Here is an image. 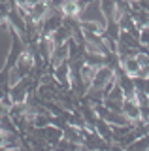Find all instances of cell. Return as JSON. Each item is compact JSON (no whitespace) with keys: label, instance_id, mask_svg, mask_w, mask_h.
<instances>
[{"label":"cell","instance_id":"cell-1","mask_svg":"<svg viewBox=\"0 0 149 151\" xmlns=\"http://www.w3.org/2000/svg\"><path fill=\"white\" fill-rule=\"evenodd\" d=\"M77 19L80 21H92V23H98V25L106 27V17L100 9V2L98 0H91L87 2L85 6L81 8V12L77 13Z\"/></svg>","mask_w":149,"mask_h":151},{"label":"cell","instance_id":"cell-2","mask_svg":"<svg viewBox=\"0 0 149 151\" xmlns=\"http://www.w3.org/2000/svg\"><path fill=\"white\" fill-rule=\"evenodd\" d=\"M113 78H115V70L110 68V66H106V64H102V66H98V68H96L95 78H92V81H91V87L102 89L106 83L110 81V79H113Z\"/></svg>","mask_w":149,"mask_h":151},{"label":"cell","instance_id":"cell-3","mask_svg":"<svg viewBox=\"0 0 149 151\" xmlns=\"http://www.w3.org/2000/svg\"><path fill=\"white\" fill-rule=\"evenodd\" d=\"M53 78L62 85V89H70V64H68V60H62L60 64L53 66Z\"/></svg>","mask_w":149,"mask_h":151},{"label":"cell","instance_id":"cell-4","mask_svg":"<svg viewBox=\"0 0 149 151\" xmlns=\"http://www.w3.org/2000/svg\"><path fill=\"white\" fill-rule=\"evenodd\" d=\"M121 113L130 121V123H136L140 121V106L136 104L134 98H123V106H121Z\"/></svg>","mask_w":149,"mask_h":151},{"label":"cell","instance_id":"cell-5","mask_svg":"<svg viewBox=\"0 0 149 151\" xmlns=\"http://www.w3.org/2000/svg\"><path fill=\"white\" fill-rule=\"evenodd\" d=\"M44 138H45V142H47L49 149H55L57 144H59V140L62 138V129H59V127H55V125L49 123V125L44 127Z\"/></svg>","mask_w":149,"mask_h":151},{"label":"cell","instance_id":"cell-6","mask_svg":"<svg viewBox=\"0 0 149 151\" xmlns=\"http://www.w3.org/2000/svg\"><path fill=\"white\" fill-rule=\"evenodd\" d=\"M95 130L100 134V138L104 142H108V144L111 145L113 144V130H111V125L106 119H102V117H98L95 123Z\"/></svg>","mask_w":149,"mask_h":151},{"label":"cell","instance_id":"cell-7","mask_svg":"<svg viewBox=\"0 0 149 151\" xmlns=\"http://www.w3.org/2000/svg\"><path fill=\"white\" fill-rule=\"evenodd\" d=\"M53 49H55V42L51 40V36H40L38 51H40V57L45 60V63H49V57L53 53Z\"/></svg>","mask_w":149,"mask_h":151},{"label":"cell","instance_id":"cell-8","mask_svg":"<svg viewBox=\"0 0 149 151\" xmlns=\"http://www.w3.org/2000/svg\"><path fill=\"white\" fill-rule=\"evenodd\" d=\"M62 60H68V45H66V42H64V44H55V49H53V53L49 57V64L57 66V64L62 63Z\"/></svg>","mask_w":149,"mask_h":151},{"label":"cell","instance_id":"cell-9","mask_svg":"<svg viewBox=\"0 0 149 151\" xmlns=\"http://www.w3.org/2000/svg\"><path fill=\"white\" fill-rule=\"evenodd\" d=\"M121 68H123V72H127L128 76H136L140 72V68H142V64H140L138 57L136 55H130V57H125V59H121Z\"/></svg>","mask_w":149,"mask_h":151},{"label":"cell","instance_id":"cell-10","mask_svg":"<svg viewBox=\"0 0 149 151\" xmlns=\"http://www.w3.org/2000/svg\"><path fill=\"white\" fill-rule=\"evenodd\" d=\"M117 42H119V44H123V45H127V47L138 49V51H147L145 47H142V45H140L138 38H136V36H132V34H130V32H127V30H121V32H119Z\"/></svg>","mask_w":149,"mask_h":151},{"label":"cell","instance_id":"cell-11","mask_svg":"<svg viewBox=\"0 0 149 151\" xmlns=\"http://www.w3.org/2000/svg\"><path fill=\"white\" fill-rule=\"evenodd\" d=\"M62 138H66L70 142H76V144L81 145V129L76 125H70V123H66V125L62 127Z\"/></svg>","mask_w":149,"mask_h":151},{"label":"cell","instance_id":"cell-12","mask_svg":"<svg viewBox=\"0 0 149 151\" xmlns=\"http://www.w3.org/2000/svg\"><path fill=\"white\" fill-rule=\"evenodd\" d=\"M49 36H51V40H53L55 44H64V42H66L68 38H72V32H70V28L62 23V25L57 27V28H55V30L51 32Z\"/></svg>","mask_w":149,"mask_h":151},{"label":"cell","instance_id":"cell-13","mask_svg":"<svg viewBox=\"0 0 149 151\" xmlns=\"http://www.w3.org/2000/svg\"><path fill=\"white\" fill-rule=\"evenodd\" d=\"M60 12H62V15H76L81 12V4L80 0H64L62 4H60Z\"/></svg>","mask_w":149,"mask_h":151},{"label":"cell","instance_id":"cell-14","mask_svg":"<svg viewBox=\"0 0 149 151\" xmlns=\"http://www.w3.org/2000/svg\"><path fill=\"white\" fill-rule=\"evenodd\" d=\"M95 72H96V68H95V66H91V64H87V63H83V64H81L80 74H81L83 83L87 85V89L91 87V81H92V78H95Z\"/></svg>","mask_w":149,"mask_h":151},{"label":"cell","instance_id":"cell-15","mask_svg":"<svg viewBox=\"0 0 149 151\" xmlns=\"http://www.w3.org/2000/svg\"><path fill=\"white\" fill-rule=\"evenodd\" d=\"M127 149H142V151H147L149 149V132H147V134L138 136V138L134 140Z\"/></svg>","mask_w":149,"mask_h":151},{"label":"cell","instance_id":"cell-16","mask_svg":"<svg viewBox=\"0 0 149 151\" xmlns=\"http://www.w3.org/2000/svg\"><path fill=\"white\" fill-rule=\"evenodd\" d=\"M85 63L95 66V68H98V66L104 64V55L102 53H91V51H87L85 53Z\"/></svg>","mask_w":149,"mask_h":151},{"label":"cell","instance_id":"cell-17","mask_svg":"<svg viewBox=\"0 0 149 151\" xmlns=\"http://www.w3.org/2000/svg\"><path fill=\"white\" fill-rule=\"evenodd\" d=\"M51 119V113H34L32 115V125L38 127V129H44L45 125H49Z\"/></svg>","mask_w":149,"mask_h":151},{"label":"cell","instance_id":"cell-18","mask_svg":"<svg viewBox=\"0 0 149 151\" xmlns=\"http://www.w3.org/2000/svg\"><path fill=\"white\" fill-rule=\"evenodd\" d=\"M138 42L142 47H149V25L145 27H140V34H138Z\"/></svg>","mask_w":149,"mask_h":151},{"label":"cell","instance_id":"cell-19","mask_svg":"<svg viewBox=\"0 0 149 151\" xmlns=\"http://www.w3.org/2000/svg\"><path fill=\"white\" fill-rule=\"evenodd\" d=\"M8 110H10V106H6V104L0 100V115H8Z\"/></svg>","mask_w":149,"mask_h":151},{"label":"cell","instance_id":"cell-20","mask_svg":"<svg viewBox=\"0 0 149 151\" xmlns=\"http://www.w3.org/2000/svg\"><path fill=\"white\" fill-rule=\"evenodd\" d=\"M13 2H15L17 6H27V2H25V0H13Z\"/></svg>","mask_w":149,"mask_h":151},{"label":"cell","instance_id":"cell-21","mask_svg":"<svg viewBox=\"0 0 149 151\" xmlns=\"http://www.w3.org/2000/svg\"><path fill=\"white\" fill-rule=\"evenodd\" d=\"M27 2V6H32V4H36V2H40V0H25Z\"/></svg>","mask_w":149,"mask_h":151},{"label":"cell","instance_id":"cell-22","mask_svg":"<svg viewBox=\"0 0 149 151\" xmlns=\"http://www.w3.org/2000/svg\"><path fill=\"white\" fill-rule=\"evenodd\" d=\"M147 53H149V47H147Z\"/></svg>","mask_w":149,"mask_h":151},{"label":"cell","instance_id":"cell-23","mask_svg":"<svg viewBox=\"0 0 149 151\" xmlns=\"http://www.w3.org/2000/svg\"><path fill=\"white\" fill-rule=\"evenodd\" d=\"M127 2H130V0H127Z\"/></svg>","mask_w":149,"mask_h":151}]
</instances>
